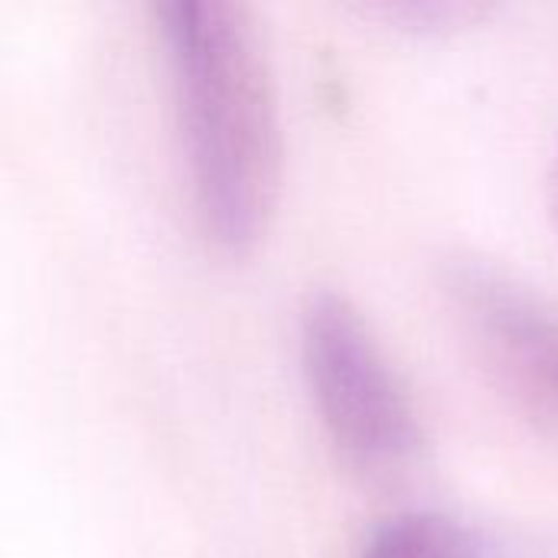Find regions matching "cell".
<instances>
[{
	"label": "cell",
	"instance_id": "cell-4",
	"mask_svg": "<svg viewBox=\"0 0 558 558\" xmlns=\"http://www.w3.org/2000/svg\"><path fill=\"white\" fill-rule=\"evenodd\" d=\"M360 558H484V543L448 513L402 510L369 530Z\"/></svg>",
	"mask_w": 558,
	"mask_h": 558
},
{
	"label": "cell",
	"instance_id": "cell-2",
	"mask_svg": "<svg viewBox=\"0 0 558 558\" xmlns=\"http://www.w3.org/2000/svg\"><path fill=\"white\" fill-rule=\"evenodd\" d=\"M301 366L333 448L363 471H392L422 448L415 402L363 311L317 288L301 307Z\"/></svg>",
	"mask_w": 558,
	"mask_h": 558
},
{
	"label": "cell",
	"instance_id": "cell-3",
	"mask_svg": "<svg viewBox=\"0 0 558 558\" xmlns=\"http://www.w3.org/2000/svg\"><path fill=\"white\" fill-rule=\"evenodd\" d=\"M451 288L497 386L558 438V307L481 265L458 268Z\"/></svg>",
	"mask_w": 558,
	"mask_h": 558
},
{
	"label": "cell",
	"instance_id": "cell-1",
	"mask_svg": "<svg viewBox=\"0 0 558 558\" xmlns=\"http://www.w3.org/2000/svg\"><path fill=\"white\" fill-rule=\"evenodd\" d=\"M170 62L196 219L222 252H248L281 186V118L255 10L242 0L154 3Z\"/></svg>",
	"mask_w": 558,
	"mask_h": 558
},
{
	"label": "cell",
	"instance_id": "cell-5",
	"mask_svg": "<svg viewBox=\"0 0 558 558\" xmlns=\"http://www.w3.org/2000/svg\"><path fill=\"white\" fill-rule=\"evenodd\" d=\"M363 16H376L409 33H445L477 23L490 13V3L477 0H383L360 7Z\"/></svg>",
	"mask_w": 558,
	"mask_h": 558
},
{
	"label": "cell",
	"instance_id": "cell-6",
	"mask_svg": "<svg viewBox=\"0 0 558 558\" xmlns=\"http://www.w3.org/2000/svg\"><path fill=\"white\" fill-rule=\"evenodd\" d=\"M549 213H553V226L558 232V150L553 160V173H549Z\"/></svg>",
	"mask_w": 558,
	"mask_h": 558
}]
</instances>
